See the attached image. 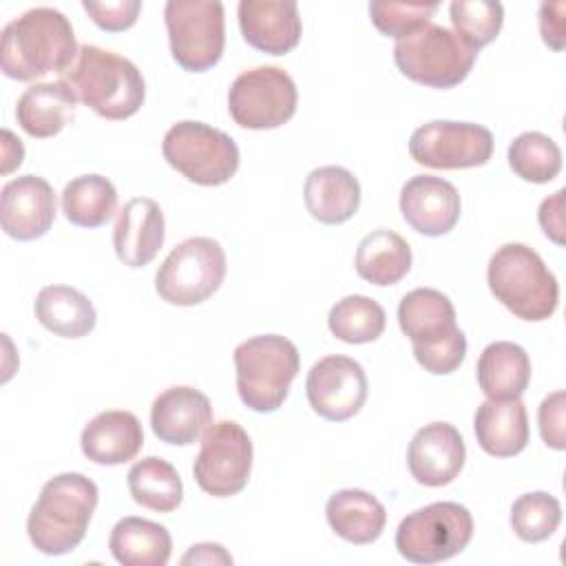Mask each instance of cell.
Returning a JSON list of instances; mask_svg holds the SVG:
<instances>
[{"mask_svg":"<svg viewBox=\"0 0 566 566\" xmlns=\"http://www.w3.org/2000/svg\"><path fill=\"white\" fill-rule=\"evenodd\" d=\"M531 380V358L526 349L511 340L486 345L478 358V385L489 400H515Z\"/></svg>","mask_w":566,"mask_h":566,"instance_id":"cell-27","label":"cell"},{"mask_svg":"<svg viewBox=\"0 0 566 566\" xmlns=\"http://www.w3.org/2000/svg\"><path fill=\"white\" fill-rule=\"evenodd\" d=\"M385 310L378 301L365 294H349L336 301L327 314L329 332L349 345L376 340L385 332Z\"/></svg>","mask_w":566,"mask_h":566,"instance_id":"cell-33","label":"cell"},{"mask_svg":"<svg viewBox=\"0 0 566 566\" xmlns=\"http://www.w3.org/2000/svg\"><path fill=\"white\" fill-rule=\"evenodd\" d=\"M298 367V349L285 336L261 334L239 343L234 369L241 402L259 413L276 411L285 402Z\"/></svg>","mask_w":566,"mask_h":566,"instance_id":"cell-6","label":"cell"},{"mask_svg":"<svg viewBox=\"0 0 566 566\" xmlns=\"http://www.w3.org/2000/svg\"><path fill=\"white\" fill-rule=\"evenodd\" d=\"M537 221L551 241L557 245L564 243V190H557L539 203Z\"/></svg>","mask_w":566,"mask_h":566,"instance_id":"cell-41","label":"cell"},{"mask_svg":"<svg viewBox=\"0 0 566 566\" xmlns=\"http://www.w3.org/2000/svg\"><path fill=\"white\" fill-rule=\"evenodd\" d=\"M329 528L349 544L376 542L387 524V511L376 495L363 489H340L325 504Z\"/></svg>","mask_w":566,"mask_h":566,"instance_id":"cell-26","label":"cell"},{"mask_svg":"<svg viewBox=\"0 0 566 566\" xmlns=\"http://www.w3.org/2000/svg\"><path fill=\"white\" fill-rule=\"evenodd\" d=\"M509 522L522 542L537 544L557 531L562 522V506L557 497L546 491L524 493L513 502Z\"/></svg>","mask_w":566,"mask_h":566,"instance_id":"cell-35","label":"cell"},{"mask_svg":"<svg viewBox=\"0 0 566 566\" xmlns=\"http://www.w3.org/2000/svg\"><path fill=\"white\" fill-rule=\"evenodd\" d=\"M449 18L458 38L480 51L497 38L504 24V7L493 0H453L449 4Z\"/></svg>","mask_w":566,"mask_h":566,"instance_id":"cell-36","label":"cell"},{"mask_svg":"<svg viewBox=\"0 0 566 566\" xmlns=\"http://www.w3.org/2000/svg\"><path fill=\"white\" fill-rule=\"evenodd\" d=\"M82 9L91 15V20L111 33L126 31L137 22V15L142 11L139 0H115V2H82Z\"/></svg>","mask_w":566,"mask_h":566,"instance_id":"cell-38","label":"cell"},{"mask_svg":"<svg viewBox=\"0 0 566 566\" xmlns=\"http://www.w3.org/2000/svg\"><path fill=\"white\" fill-rule=\"evenodd\" d=\"M398 325L413 345V358L424 371L444 376L467 356V336L455 323V307L433 287L407 292L398 305Z\"/></svg>","mask_w":566,"mask_h":566,"instance_id":"cell-4","label":"cell"},{"mask_svg":"<svg viewBox=\"0 0 566 566\" xmlns=\"http://www.w3.org/2000/svg\"><path fill=\"white\" fill-rule=\"evenodd\" d=\"M409 155L416 164L438 170L475 168L491 159L493 135L480 124L433 119L411 133Z\"/></svg>","mask_w":566,"mask_h":566,"instance_id":"cell-14","label":"cell"},{"mask_svg":"<svg viewBox=\"0 0 566 566\" xmlns=\"http://www.w3.org/2000/svg\"><path fill=\"white\" fill-rule=\"evenodd\" d=\"M511 170L531 184H548L562 170V150L544 133L526 130L509 146Z\"/></svg>","mask_w":566,"mask_h":566,"instance_id":"cell-34","label":"cell"},{"mask_svg":"<svg viewBox=\"0 0 566 566\" xmlns=\"http://www.w3.org/2000/svg\"><path fill=\"white\" fill-rule=\"evenodd\" d=\"M226 270V252L219 241L190 237L164 259L155 274V290L170 305H199L221 287Z\"/></svg>","mask_w":566,"mask_h":566,"instance_id":"cell-10","label":"cell"},{"mask_svg":"<svg viewBox=\"0 0 566 566\" xmlns=\"http://www.w3.org/2000/svg\"><path fill=\"white\" fill-rule=\"evenodd\" d=\"M310 407L325 420L354 418L367 400V376L358 360L332 354L312 365L305 380Z\"/></svg>","mask_w":566,"mask_h":566,"instance_id":"cell-15","label":"cell"},{"mask_svg":"<svg viewBox=\"0 0 566 566\" xmlns=\"http://www.w3.org/2000/svg\"><path fill=\"white\" fill-rule=\"evenodd\" d=\"M164 159L188 181L199 186H221L239 170L237 142L203 122L184 119L172 124L161 142Z\"/></svg>","mask_w":566,"mask_h":566,"instance_id":"cell-8","label":"cell"},{"mask_svg":"<svg viewBox=\"0 0 566 566\" xmlns=\"http://www.w3.org/2000/svg\"><path fill=\"white\" fill-rule=\"evenodd\" d=\"M80 102L104 119H128L146 99L142 71L113 51L82 44L73 64L60 77Z\"/></svg>","mask_w":566,"mask_h":566,"instance_id":"cell-3","label":"cell"},{"mask_svg":"<svg viewBox=\"0 0 566 566\" xmlns=\"http://www.w3.org/2000/svg\"><path fill=\"white\" fill-rule=\"evenodd\" d=\"M164 20L172 60L184 71L203 73L221 60L226 20L219 0H168Z\"/></svg>","mask_w":566,"mask_h":566,"instance_id":"cell-11","label":"cell"},{"mask_svg":"<svg viewBox=\"0 0 566 566\" xmlns=\"http://www.w3.org/2000/svg\"><path fill=\"white\" fill-rule=\"evenodd\" d=\"M296 104V84L279 66L248 69L234 77L228 91L230 117L250 130L283 126L294 117Z\"/></svg>","mask_w":566,"mask_h":566,"instance_id":"cell-12","label":"cell"},{"mask_svg":"<svg viewBox=\"0 0 566 566\" xmlns=\"http://www.w3.org/2000/svg\"><path fill=\"white\" fill-rule=\"evenodd\" d=\"M303 201L316 221L338 226L356 214L360 206V184L343 166H321L307 175Z\"/></svg>","mask_w":566,"mask_h":566,"instance_id":"cell-23","label":"cell"},{"mask_svg":"<svg viewBox=\"0 0 566 566\" xmlns=\"http://www.w3.org/2000/svg\"><path fill=\"white\" fill-rule=\"evenodd\" d=\"M117 208V190L102 175H80L62 190V212L80 228L104 226Z\"/></svg>","mask_w":566,"mask_h":566,"instance_id":"cell-32","label":"cell"},{"mask_svg":"<svg viewBox=\"0 0 566 566\" xmlns=\"http://www.w3.org/2000/svg\"><path fill=\"white\" fill-rule=\"evenodd\" d=\"M33 310L40 325L62 338H82L91 334L97 323V312L91 298L71 285L42 287Z\"/></svg>","mask_w":566,"mask_h":566,"instance_id":"cell-29","label":"cell"},{"mask_svg":"<svg viewBox=\"0 0 566 566\" xmlns=\"http://www.w3.org/2000/svg\"><path fill=\"white\" fill-rule=\"evenodd\" d=\"M126 482L133 500L150 511L170 513L184 500V484L177 469L157 455L137 460L130 467Z\"/></svg>","mask_w":566,"mask_h":566,"instance_id":"cell-31","label":"cell"},{"mask_svg":"<svg viewBox=\"0 0 566 566\" xmlns=\"http://www.w3.org/2000/svg\"><path fill=\"white\" fill-rule=\"evenodd\" d=\"M55 221V192L38 175H22L0 190V226L15 241H35Z\"/></svg>","mask_w":566,"mask_h":566,"instance_id":"cell-16","label":"cell"},{"mask_svg":"<svg viewBox=\"0 0 566 566\" xmlns=\"http://www.w3.org/2000/svg\"><path fill=\"white\" fill-rule=\"evenodd\" d=\"M491 294L522 321H546L559 303V285L542 256L524 243H504L486 268Z\"/></svg>","mask_w":566,"mask_h":566,"instance_id":"cell-5","label":"cell"},{"mask_svg":"<svg viewBox=\"0 0 566 566\" xmlns=\"http://www.w3.org/2000/svg\"><path fill=\"white\" fill-rule=\"evenodd\" d=\"M462 201L458 188L436 175H416L400 190L405 221L424 237L451 232L460 219Z\"/></svg>","mask_w":566,"mask_h":566,"instance_id":"cell-18","label":"cell"},{"mask_svg":"<svg viewBox=\"0 0 566 566\" xmlns=\"http://www.w3.org/2000/svg\"><path fill=\"white\" fill-rule=\"evenodd\" d=\"M438 2H369V18L374 27L389 38H405L416 29L429 24Z\"/></svg>","mask_w":566,"mask_h":566,"instance_id":"cell-37","label":"cell"},{"mask_svg":"<svg viewBox=\"0 0 566 566\" xmlns=\"http://www.w3.org/2000/svg\"><path fill=\"white\" fill-rule=\"evenodd\" d=\"M144 444V429L135 413L124 409H108L97 413L82 429V453L104 467H115L133 460Z\"/></svg>","mask_w":566,"mask_h":566,"instance_id":"cell-22","label":"cell"},{"mask_svg":"<svg viewBox=\"0 0 566 566\" xmlns=\"http://www.w3.org/2000/svg\"><path fill=\"white\" fill-rule=\"evenodd\" d=\"M212 424V405L195 387L177 385L161 391L150 407L153 433L166 442L186 447L199 440Z\"/></svg>","mask_w":566,"mask_h":566,"instance_id":"cell-19","label":"cell"},{"mask_svg":"<svg viewBox=\"0 0 566 566\" xmlns=\"http://www.w3.org/2000/svg\"><path fill=\"white\" fill-rule=\"evenodd\" d=\"M99 500L97 484L82 473H60L44 482L29 517L27 535L44 555H64L80 546Z\"/></svg>","mask_w":566,"mask_h":566,"instance_id":"cell-2","label":"cell"},{"mask_svg":"<svg viewBox=\"0 0 566 566\" xmlns=\"http://www.w3.org/2000/svg\"><path fill=\"white\" fill-rule=\"evenodd\" d=\"M108 548L122 566H166L172 539L164 524L128 515L113 526Z\"/></svg>","mask_w":566,"mask_h":566,"instance_id":"cell-28","label":"cell"},{"mask_svg":"<svg viewBox=\"0 0 566 566\" xmlns=\"http://www.w3.org/2000/svg\"><path fill=\"white\" fill-rule=\"evenodd\" d=\"M473 431L482 451L495 458H511L528 444V416L520 398L484 400L473 416Z\"/></svg>","mask_w":566,"mask_h":566,"instance_id":"cell-24","label":"cell"},{"mask_svg":"<svg viewBox=\"0 0 566 566\" xmlns=\"http://www.w3.org/2000/svg\"><path fill=\"white\" fill-rule=\"evenodd\" d=\"M239 27L250 46L270 55L290 53L303 33L298 7L292 0H241Z\"/></svg>","mask_w":566,"mask_h":566,"instance_id":"cell-20","label":"cell"},{"mask_svg":"<svg viewBox=\"0 0 566 566\" xmlns=\"http://www.w3.org/2000/svg\"><path fill=\"white\" fill-rule=\"evenodd\" d=\"M252 440L234 420L212 422L201 436L192 473L201 491L230 497L245 489L252 473Z\"/></svg>","mask_w":566,"mask_h":566,"instance_id":"cell-13","label":"cell"},{"mask_svg":"<svg viewBox=\"0 0 566 566\" xmlns=\"http://www.w3.org/2000/svg\"><path fill=\"white\" fill-rule=\"evenodd\" d=\"M564 13L566 2H542L539 4V33L544 44L553 51L564 49Z\"/></svg>","mask_w":566,"mask_h":566,"instance_id":"cell-40","label":"cell"},{"mask_svg":"<svg viewBox=\"0 0 566 566\" xmlns=\"http://www.w3.org/2000/svg\"><path fill=\"white\" fill-rule=\"evenodd\" d=\"M80 46L69 18L53 7H35L4 24L0 38V69L18 82H33L49 73H64Z\"/></svg>","mask_w":566,"mask_h":566,"instance_id":"cell-1","label":"cell"},{"mask_svg":"<svg viewBox=\"0 0 566 566\" xmlns=\"http://www.w3.org/2000/svg\"><path fill=\"white\" fill-rule=\"evenodd\" d=\"M166 221L159 203L150 197H135L124 203L113 228V248L128 268L148 265L164 245Z\"/></svg>","mask_w":566,"mask_h":566,"instance_id":"cell-21","label":"cell"},{"mask_svg":"<svg viewBox=\"0 0 566 566\" xmlns=\"http://www.w3.org/2000/svg\"><path fill=\"white\" fill-rule=\"evenodd\" d=\"M77 102V95L62 80L31 84L15 104V119L27 135L46 139L71 122Z\"/></svg>","mask_w":566,"mask_h":566,"instance_id":"cell-25","label":"cell"},{"mask_svg":"<svg viewBox=\"0 0 566 566\" xmlns=\"http://www.w3.org/2000/svg\"><path fill=\"white\" fill-rule=\"evenodd\" d=\"M478 51L464 44L455 31L440 24H424L396 40L394 62L398 71L431 88H453L467 80Z\"/></svg>","mask_w":566,"mask_h":566,"instance_id":"cell-7","label":"cell"},{"mask_svg":"<svg viewBox=\"0 0 566 566\" xmlns=\"http://www.w3.org/2000/svg\"><path fill=\"white\" fill-rule=\"evenodd\" d=\"M354 265L374 285H396L411 270V248L398 232L380 228L360 239Z\"/></svg>","mask_w":566,"mask_h":566,"instance_id":"cell-30","label":"cell"},{"mask_svg":"<svg viewBox=\"0 0 566 566\" xmlns=\"http://www.w3.org/2000/svg\"><path fill=\"white\" fill-rule=\"evenodd\" d=\"M566 394L553 391L546 396L537 409V422H539V436L546 442V447L555 451L566 449Z\"/></svg>","mask_w":566,"mask_h":566,"instance_id":"cell-39","label":"cell"},{"mask_svg":"<svg viewBox=\"0 0 566 566\" xmlns=\"http://www.w3.org/2000/svg\"><path fill=\"white\" fill-rule=\"evenodd\" d=\"M2 139H4V164H2V172L9 175L13 168H18L24 159V146L22 142L9 130H2Z\"/></svg>","mask_w":566,"mask_h":566,"instance_id":"cell-43","label":"cell"},{"mask_svg":"<svg viewBox=\"0 0 566 566\" xmlns=\"http://www.w3.org/2000/svg\"><path fill=\"white\" fill-rule=\"evenodd\" d=\"M181 564H232V555L221 544L201 542L188 548Z\"/></svg>","mask_w":566,"mask_h":566,"instance_id":"cell-42","label":"cell"},{"mask_svg":"<svg viewBox=\"0 0 566 566\" xmlns=\"http://www.w3.org/2000/svg\"><path fill=\"white\" fill-rule=\"evenodd\" d=\"M473 537V517L458 502H433L400 520L396 548L411 564H438L462 553Z\"/></svg>","mask_w":566,"mask_h":566,"instance_id":"cell-9","label":"cell"},{"mask_svg":"<svg viewBox=\"0 0 566 566\" xmlns=\"http://www.w3.org/2000/svg\"><path fill=\"white\" fill-rule=\"evenodd\" d=\"M467 460L460 431L449 422H429L418 429L407 449L411 478L422 486H444L453 482Z\"/></svg>","mask_w":566,"mask_h":566,"instance_id":"cell-17","label":"cell"}]
</instances>
